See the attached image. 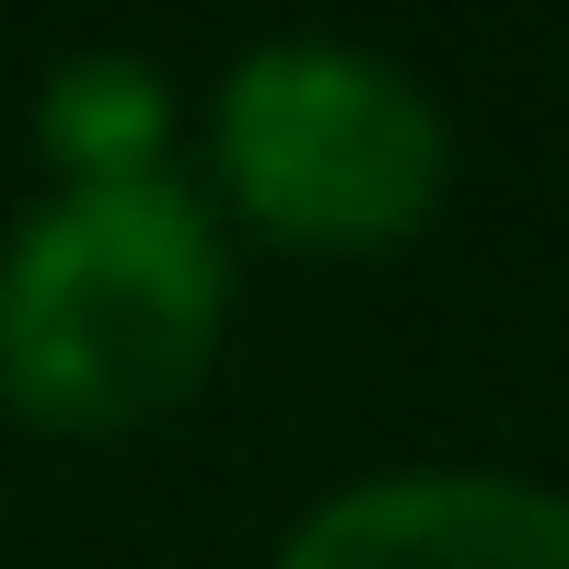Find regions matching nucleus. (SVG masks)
Masks as SVG:
<instances>
[{"label": "nucleus", "mask_w": 569, "mask_h": 569, "mask_svg": "<svg viewBox=\"0 0 569 569\" xmlns=\"http://www.w3.org/2000/svg\"><path fill=\"white\" fill-rule=\"evenodd\" d=\"M187 117L198 93L151 47H70L36 70L23 140L47 187H140V174H187Z\"/></svg>", "instance_id": "nucleus-4"}, {"label": "nucleus", "mask_w": 569, "mask_h": 569, "mask_svg": "<svg viewBox=\"0 0 569 569\" xmlns=\"http://www.w3.org/2000/svg\"><path fill=\"white\" fill-rule=\"evenodd\" d=\"M268 569H569V488L523 465H372L315 488Z\"/></svg>", "instance_id": "nucleus-3"}, {"label": "nucleus", "mask_w": 569, "mask_h": 569, "mask_svg": "<svg viewBox=\"0 0 569 569\" xmlns=\"http://www.w3.org/2000/svg\"><path fill=\"white\" fill-rule=\"evenodd\" d=\"M244 244L198 174L36 187L0 232V419L47 442H128L210 396Z\"/></svg>", "instance_id": "nucleus-1"}, {"label": "nucleus", "mask_w": 569, "mask_h": 569, "mask_svg": "<svg viewBox=\"0 0 569 569\" xmlns=\"http://www.w3.org/2000/svg\"><path fill=\"white\" fill-rule=\"evenodd\" d=\"M187 174L232 244L302 268L407 256L453 198V106L360 36H256L198 82Z\"/></svg>", "instance_id": "nucleus-2"}]
</instances>
